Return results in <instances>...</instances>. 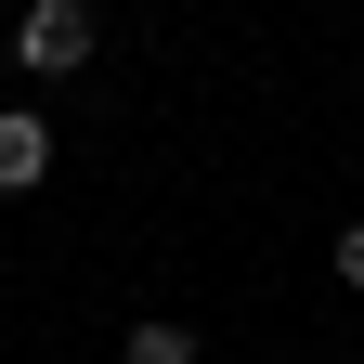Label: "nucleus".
Listing matches in <instances>:
<instances>
[{
    "instance_id": "nucleus-1",
    "label": "nucleus",
    "mask_w": 364,
    "mask_h": 364,
    "mask_svg": "<svg viewBox=\"0 0 364 364\" xmlns=\"http://www.w3.org/2000/svg\"><path fill=\"white\" fill-rule=\"evenodd\" d=\"M14 53H26L39 78H65V65L91 53V0H26V26H14Z\"/></svg>"
},
{
    "instance_id": "nucleus-2",
    "label": "nucleus",
    "mask_w": 364,
    "mask_h": 364,
    "mask_svg": "<svg viewBox=\"0 0 364 364\" xmlns=\"http://www.w3.org/2000/svg\"><path fill=\"white\" fill-rule=\"evenodd\" d=\"M39 169H53V130H39L26 105H0V196H26Z\"/></svg>"
},
{
    "instance_id": "nucleus-3",
    "label": "nucleus",
    "mask_w": 364,
    "mask_h": 364,
    "mask_svg": "<svg viewBox=\"0 0 364 364\" xmlns=\"http://www.w3.org/2000/svg\"><path fill=\"white\" fill-rule=\"evenodd\" d=\"M130 364H196V338L182 326H130Z\"/></svg>"
},
{
    "instance_id": "nucleus-4",
    "label": "nucleus",
    "mask_w": 364,
    "mask_h": 364,
    "mask_svg": "<svg viewBox=\"0 0 364 364\" xmlns=\"http://www.w3.org/2000/svg\"><path fill=\"white\" fill-rule=\"evenodd\" d=\"M338 273H351V287H364V221H351V235H338Z\"/></svg>"
}]
</instances>
